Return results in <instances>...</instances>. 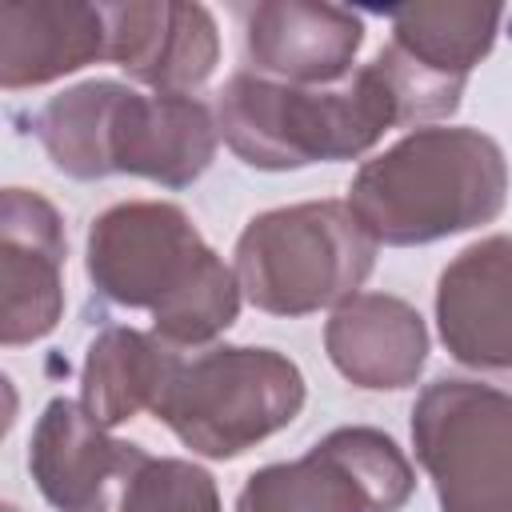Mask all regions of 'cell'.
<instances>
[{
	"label": "cell",
	"instance_id": "12",
	"mask_svg": "<svg viewBox=\"0 0 512 512\" xmlns=\"http://www.w3.org/2000/svg\"><path fill=\"white\" fill-rule=\"evenodd\" d=\"M240 20L252 72L300 88H328L348 80L364 44V20L340 4L256 0L240 8Z\"/></svg>",
	"mask_w": 512,
	"mask_h": 512
},
{
	"label": "cell",
	"instance_id": "3",
	"mask_svg": "<svg viewBox=\"0 0 512 512\" xmlns=\"http://www.w3.org/2000/svg\"><path fill=\"white\" fill-rule=\"evenodd\" d=\"M508 204L504 148L480 128H412L364 160L348 184V208L376 244L416 248L480 224Z\"/></svg>",
	"mask_w": 512,
	"mask_h": 512
},
{
	"label": "cell",
	"instance_id": "8",
	"mask_svg": "<svg viewBox=\"0 0 512 512\" xmlns=\"http://www.w3.org/2000/svg\"><path fill=\"white\" fill-rule=\"evenodd\" d=\"M412 492L404 448L372 424H344L300 460L256 468L236 492V512H400Z\"/></svg>",
	"mask_w": 512,
	"mask_h": 512
},
{
	"label": "cell",
	"instance_id": "15",
	"mask_svg": "<svg viewBox=\"0 0 512 512\" xmlns=\"http://www.w3.org/2000/svg\"><path fill=\"white\" fill-rule=\"evenodd\" d=\"M108 60L100 4L84 0H8L0 8V88H40Z\"/></svg>",
	"mask_w": 512,
	"mask_h": 512
},
{
	"label": "cell",
	"instance_id": "19",
	"mask_svg": "<svg viewBox=\"0 0 512 512\" xmlns=\"http://www.w3.org/2000/svg\"><path fill=\"white\" fill-rule=\"evenodd\" d=\"M0 512H20V508H16V504H4V508H0Z\"/></svg>",
	"mask_w": 512,
	"mask_h": 512
},
{
	"label": "cell",
	"instance_id": "2",
	"mask_svg": "<svg viewBox=\"0 0 512 512\" xmlns=\"http://www.w3.org/2000/svg\"><path fill=\"white\" fill-rule=\"evenodd\" d=\"M32 136L72 180L140 176L176 192L212 168L220 124L196 96H144L120 80H84L32 116Z\"/></svg>",
	"mask_w": 512,
	"mask_h": 512
},
{
	"label": "cell",
	"instance_id": "7",
	"mask_svg": "<svg viewBox=\"0 0 512 512\" xmlns=\"http://www.w3.org/2000/svg\"><path fill=\"white\" fill-rule=\"evenodd\" d=\"M412 452L440 512H512V392L464 376L424 384Z\"/></svg>",
	"mask_w": 512,
	"mask_h": 512
},
{
	"label": "cell",
	"instance_id": "6",
	"mask_svg": "<svg viewBox=\"0 0 512 512\" xmlns=\"http://www.w3.org/2000/svg\"><path fill=\"white\" fill-rule=\"evenodd\" d=\"M308 400L296 360L276 348L216 344L184 360L152 416L204 460H236L288 428Z\"/></svg>",
	"mask_w": 512,
	"mask_h": 512
},
{
	"label": "cell",
	"instance_id": "4",
	"mask_svg": "<svg viewBox=\"0 0 512 512\" xmlns=\"http://www.w3.org/2000/svg\"><path fill=\"white\" fill-rule=\"evenodd\" d=\"M216 124L224 144L260 172L356 160L388 128H404L396 96L372 60L328 88H300L240 68L220 88Z\"/></svg>",
	"mask_w": 512,
	"mask_h": 512
},
{
	"label": "cell",
	"instance_id": "1",
	"mask_svg": "<svg viewBox=\"0 0 512 512\" xmlns=\"http://www.w3.org/2000/svg\"><path fill=\"white\" fill-rule=\"evenodd\" d=\"M84 272L92 296L112 308L148 312L172 348H200L240 316L236 268L200 236L172 200H124L88 224Z\"/></svg>",
	"mask_w": 512,
	"mask_h": 512
},
{
	"label": "cell",
	"instance_id": "18",
	"mask_svg": "<svg viewBox=\"0 0 512 512\" xmlns=\"http://www.w3.org/2000/svg\"><path fill=\"white\" fill-rule=\"evenodd\" d=\"M120 512H224V504L208 468L180 456H148L136 468Z\"/></svg>",
	"mask_w": 512,
	"mask_h": 512
},
{
	"label": "cell",
	"instance_id": "5",
	"mask_svg": "<svg viewBox=\"0 0 512 512\" xmlns=\"http://www.w3.org/2000/svg\"><path fill=\"white\" fill-rule=\"evenodd\" d=\"M376 248L348 200H304L252 216L232 256L256 312L308 316L356 296L376 268Z\"/></svg>",
	"mask_w": 512,
	"mask_h": 512
},
{
	"label": "cell",
	"instance_id": "11",
	"mask_svg": "<svg viewBox=\"0 0 512 512\" xmlns=\"http://www.w3.org/2000/svg\"><path fill=\"white\" fill-rule=\"evenodd\" d=\"M108 60L156 96H192L220 60V32L204 4L184 0H112Z\"/></svg>",
	"mask_w": 512,
	"mask_h": 512
},
{
	"label": "cell",
	"instance_id": "9",
	"mask_svg": "<svg viewBox=\"0 0 512 512\" xmlns=\"http://www.w3.org/2000/svg\"><path fill=\"white\" fill-rule=\"evenodd\" d=\"M148 456L140 444L108 436V428L68 396L44 404L28 440V472L56 512H120Z\"/></svg>",
	"mask_w": 512,
	"mask_h": 512
},
{
	"label": "cell",
	"instance_id": "14",
	"mask_svg": "<svg viewBox=\"0 0 512 512\" xmlns=\"http://www.w3.org/2000/svg\"><path fill=\"white\" fill-rule=\"evenodd\" d=\"M332 368L364 392L412 388L428 364L424 316L392 292H356L324 324Z\"/></svg>",
	"mask_w": 512,
	"mask_h": 512
},
{
	"label": "cell",
	"instance_id": "10",
	"mask_svg": "<svg viewBox=\"0 0 512 512\" xmlns=\"http://www.w3.org/2000/svg\"><path fill=\"white\" fill-rule=\"evenodd\" d=\"M64 216L32 188L0 192V344L44 340L64 316Z\"/></svg>",
	"mask_w": 512,
	"mask_h": 512
},
{
	"label": "cell",
	"instance_id": "17",
	"mask_svg": "<svg viewBox=\"0 0 512 512\" xmlns=\"http://www.w3.org/2000/svg\"><path fill=\"white\" fill-rule=\"evenodd\" d=\"M392 44L428 76L468 84L472 68L492 52L504 8L480 0H428L388 8Z\"/></svg>",
	"mask_w": 512,
	"mask_h": 512
},
{
	"label": "cell",
	"instance_id": "13",
	"mask_svg": "<svg viewBox=\"0 0 512 512\" xmlns=\"http://www.w3.org/2000/svg\"><path fill=\"white\" fill-rule=\"evenodd\" d=\"M436 328L448 356L476 372H512V236L460 248L436 280Z\"/></svg>",
	"mask_w": 512,
	"mask_h": 512
},
{
	"label": "cell",
	"instance_id": "16",
	"mask_svg": "<svg viewBox=\"0 0 512 512\" xmlns=\"http://www.w3.org/2000/svg\"><path fill=\"white\" fill-rule=\"evenodd\" d=\"M180 352L164 344L156 332L108 324L92 336L84 364H80V408L104 424H128L136 412H152L168 392Z\"/></svg>",
	"mask_w": 512,
	"mask_h": 512
}]
</instances>
